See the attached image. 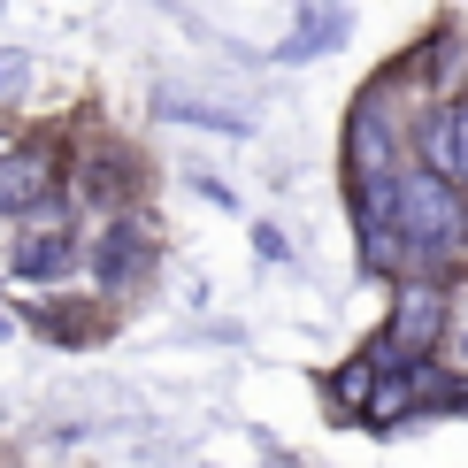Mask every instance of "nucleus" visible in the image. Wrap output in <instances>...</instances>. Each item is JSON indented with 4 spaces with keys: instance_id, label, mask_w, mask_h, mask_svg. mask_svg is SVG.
<instances>
[{
    "instance_id": "1",
    "label": "nucleus",
    "mask_w": 468,
    "mask_h": 468,
    "mask_svg": "<svg viewBox=\"0 0 468 468\" xmlns=\"http://www.w3.org/2000/svg\"><path fill=\"white\" fill-rule=\"evenodd\" d=\"M392 239H399V277H438L445 261L468 253V192H453L438 169L407 162L392 192Z\"/></svg>"
},
{
    "instance_id": "2",
    "label": "nucleus",
    "mask_w": 468,
    "mask_h": 468,
    "mask_svg": "<svg viewBox=\"0 0 468 468\" xmlns=\"http://www.w3.org/2000/svg\"><path fill=\"white\" fill-rule=\"evenodd\" d=\"M77 261H85L77 223H69L54 200L31 207V216H24V239H16V253H8V277H16V284H62Z\"/></svg>"
},
{
    "instance_id": "3",
    "label": "nucleus",
    "mask_w": 468,
    "mask_h": 468,
    "mask_svg": "<svg viewBox=\"0 0 468 468\" xmlns=\"http://www.w3.org/2000/svg\"><path fill=\"white\" fill-rule=\"evenodd\" d=\"M445 323H453V292H445L438 277H399V292H392V323H384V338H392L407 361H422V354H438Z\"/></svg>"
},
{
    "instance_id": "4",
    "label": "nucleus",
    "mask_w": 468,
    "mask_h": 468,
    "mask_svg": "<svg viewBox=\"0 0 468 468\" xmlns=\"http://www.w3.org/2000/svg\"><path fill=\"white\" fill-rule=\"evenodd\" d=\"M85 269H92V284H101V292H131L154 269V230L115 207V216L101 223V239L85 246Z\"/></svg>"
},
{
    "instance_id": "5",
    "label": "nucleus",
    "mask_w": 468,
    "mask_h": 468,
    "mask_svg": "<svg viewBox=\"0 0 468 468\" xmlns=\"http://www.w3.org/2000/svg\"><path fill=\"white\" fill-rule=\"evenodd\" d=\"M422 169H438L453 192H468V92L422 115Z\"/></svg>"
},
{
    "instance_id": "6",
    "label": "nucleus",
    "mask_w": 468,
    "mask_h": 468,
    "mask_svg": "<svg viewBox=\"0 0 468 468\" xmlns=\"http://www.w3.org/2000/svg\"><path fill=\"white\" fill-rule=\"evenodd\" d=\"M47 200H62V169L38 146H8L0 154V216H31Z\"/></svg>"
},
{
    "instance_id": "7",
    "label": "nucleus",
    "mask_w": 468,
    "mask_h": 468,
    "mask_svg": "<svg viewBox=\"0 0 468 468\" xmlns=\"http://www.w3.org/2000/svg\"><path fill=\"white\" fill-rule=\"evenodd\" d=\"M346 31H354V0H323V8H307L300 24L284 31L277 62H284V69H300V62H315V54H330V47H338Z\"/></svg>"
},
{
    "instance_id": "8",
    "label": "nucleus",
    "mask_w": 468,
    "mask_h": 468,
    "mask_svg": "<svg viewBox=\"0 0 468 468\" xmlns=\"http://www.w3.org/2000/svg\"><path fill=\"white\" fill-rule=\"evenodd\" d=\"M77 200H85V207H101V216H115V207H123V162H115V154H92V162H77Z\"/></svg>"
},
{
    "instance_id": "9",
    "label": "nucleus",
    "mask_w": 468,
    "mask_h": 468,
    "mask_svg": "<svg viewBox=\"0 0 468 468\" xmlns=\"http://www.w3.org/2000/svg\"><path fill=\"white\" fill-rule=\"evenodd\" d=\"M377 377H384V368H377V354H368V346H361V354H354V361H346V368H330V377H323V392H330V399H338V407H346V415H361V399H368V392H377Z\"/></svg>"
},
{
    "instance_id": "10",
    "label": "nucleus",
    "mask_w": 468,
    "mask_h": 468,
    "mask_svg": "<svg viewBox=\"0 0 468 468\" xmlns=\"http://www.w3.org/2000/svg\"><path fill=\"white\" fill-rule=\"evenodd\" d=\"M154 108H162V115H177V123H207V131H230V139H246V131H253V115H239V108H200V101H177V92H162Z\"/></svg>"
},
{
    "instance_id": "11",
    "label": "nucleus",
    "mask_w": 468,
    "mask_h": 468,
    "mask_svg": "<svg viewBox=\"0 0 468 468\" xmlns=\"http://www.w3.org/2000/svg\"><path fill=\"white\" fill-rule=\"evenodd\" d=\"M31 85H38V54H31V47H0V108L24 101Z\"/></svg>"
},
{
    "instance_id": "12",
    "label": "nucleus",
    "mask_w": 468,
    "mask_h": 468,
    "mask_svg": "<svg viewBox=\"0 0 468 468\" xmlns=\"http://www.w3.org/2000/svg\"><path fill=\"white\" fill-rule=\"evenodd\" d=\"M453 361H461V368H468V330H461V354H453Z\"/></svg>"
}]
</instances>
